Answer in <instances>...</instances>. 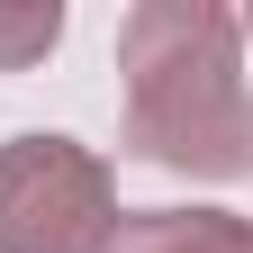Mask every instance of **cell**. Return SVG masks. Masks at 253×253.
Segmentation results:
<instances>
[{"label": "cell", "mask_w": 253, "mask_h": 253, "mask_svg": "<svg viewBox=\"0 0 253 253\" xmlns=\"http://www.w3.org/2000/svg\"><path fill=\"white\" fill-rule=\"evenodd\" d=\"M54 37H63V9H54V0H0V73L45 63Z\"/></svg>", "instance_id": "4"}, {"label": "cell", "mask_w": 253, "mask_h": 253, "mask_svg": "<svg viewBox=\"0 0 253 253\" xmlns=\"http://www.w3.org/2000/svg\"><path fill=\"white\" fill-rule=\"evenodd\" d=\"M118 181L73 136H9L0 145V253H109L118 244Z\"/></svg>", "instance_id": "2"}, {"label": "cell", "mask_w": 253, "mask_h": 253, "mask_svg": "<svg viewBox=\"0 0 253 253\" xmlns=\"http://www.w3.org/2000/svg\"><path fill=\"white\" fill-rule=\"evenodd\" d=\"M235 27H244V37H253V9H244V18H235Z\"/></svg>", "instance_id": "5"}, {"label": "cell", "mask_w": 253, "mask_h": 253, "mask_svg": "<svg viewBox=\"0 0 253 253\" xmlns=\"http://www.w3.org/2000/svg\"><path fill=\"white\" fill-rule=\"evenodd\" d=\"M244 27L217 0H136L118 18V82L126 118L118 145L154 172L244 181L253 172V90L235 73Z\"/></svg>", "instance_id": "1"}, {"label": "cell", "mask_w": 253, "mask_h": 253, "mask_svg": "<svg viewBox=\"0 0 253 253\" xmlns=\"http://www.w3.org/2000/svg\"><path fill=\"white\" fill-rule=\"evenodd\" d=\"M109 253H253V217H235V208H126Z\"/></svg>", "instance_id": "3"}]
</instances>
